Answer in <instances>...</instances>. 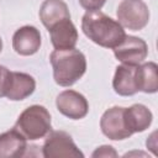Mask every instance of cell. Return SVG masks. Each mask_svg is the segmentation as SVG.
<instances>
[{
	"label": "cell",
	"mask_w": 158,
	"mask_h": 158,
	"mask_svg": "<svg viewBox=\"0 0 158 158\" xmlns=\"http://www.w3.org/2000/svg\"><path fill=\"white\" fill-rule=\"evenodd\" d=\"M1 49H2V41H1V37H0V52H1Z\"/></svg>",
	"instance_id": "ffe728a7"
},
{
	"label": "cell",
	"mask_w": 158,
	"mask_h": 158,
	"mask_svg": "<svg viewBox=\"0 0 158 158\" xmlns=\"http://www.w3.org/2000/svg\"><path fill=\"white\" fill-rule=\"evenodd\" d=\"M51 42L56 49L74 48L78 42V31L70 19L62 20L52 26L49 30Z\"/></svg>",
	"instance_id": "30bf717a"
},
{
	"label": "cell",
	"mask_w": 158,
	"mask_h": 158,
	"mask_svg": "<svg viewBox=\"0 0 158 158\" xmlns=\"http://www.w3.org/2000/svg\"><path fill=\"white\" fill-rule=\"evenodd\" d=\"M12 72L7 69L4 65H0V98H6V94L9 91L10 80H11Z\"/></svg>",
	"instance_id": "e0dca14e"
},
{
	"label": "cell",
	"mask_w": 158,
	"mask_h": 158,
	"mask_svg": "<svg viewBox=\"0 0 158 158\" xmlns=\"http://www.w3.org/2000/svg\"><path fill=\"white\" fill-rule=\"evenodd\" d=\"M54 81L60 86H70L77 83L86 70L85 56L75 48L56 49L51 53Z\"/></svg>",
	"instance_id": "7a4b0ae2"
},
{
	"label": "cell",
	"mask_w": 158,
	"mask_h": 158,
	"mask_svg": "<svg viewBox=\"0 0 158 158\" xmlns=\"http://www.w3.org/2000/svg\"><path fill=\"white\" fill-rule=\"evenodd\" d=\"M117 22L128 30L139 31L149 22V10L142 0H122L116 11Z\"/></svg>",
	"instance_id": "5b68a950"
},
{
	"label": "cell",
	"mask_w": 158,
	"mask_h": 158,
	"mask_svg": "<svg viewBox=\"0 0 158 158\" xmlns=\"http://www.w3.org/2000/svg\"><path fill=\"white\" fill-rule=\"evenodd\" d=\"M125 117L132 135L146 131L153 120L151 110L142 104H135L130 107H125Z\"/></svg>",
	"instance_id": "9a60e30c"
},
{
	"label": "cell",
	"mask_w": 158,
	"mask_h": 158,
	"mask_svg": "<svg viewBox=\"0 0 158 158\" xmlns=\"http://www.w3.org/2000/svg\"><path fill=\"white\" fill-rule=\"evenodd\" d=\"M100 128L101 132L112 141H121L132 135L126 122L125 107L121 106H112L102 114Z\"/></svg>",
	"instance_id": "8992f818"
},
{
	"label": "cell",
	"mask_w": 158,
	"mask_h": 158,
	"mask_svg": "<svg viewBox=\"0 0 158 158\" xmlns=\"http://www.w3.org/2000/svg\"><path fill=\"white\" fill-rule=\"evenodd\" d=\"M117 156H118V154H117V152L114 149V147L106 146V144L98 147V148L93 152V154H91L93 158H102V157H105V158L109 157V158H110V157H117Z\"/></svg>",
	"instance_id": "ac0fdd59"
},
{
	"label": "cell",
	"mask_w": 158,
	"mask_h": 158,
	"mask_svg": "<svg viewBox=\"0 0 158 158\" xmlns=\"http://www.w3.org/2000/svg\"><path fill=\"white\" fill-rule=\"evenodd\" d=\"M14 128L30 141L43 138L52 131L51 115L42 105L28 106L20 114Z\"/></svg>",
	"instance_id": "3957f363"
},
{
	"label": "cell",
	"mask_w": 158,
	"mask_h": 158,
	"mask_svg": "<svg viewBox=\"0 0 158 158\" xmlns=\"http://www.w3.org/2000/svg\"><path fill=\"white\" fill-rule=\"evenodd\" d=\"M136 68L137 65L121 64L116 68L112 86L116 94L121 96H131L138 93L137 80H136Z\"/></svg>",
	"instance_id": "8fae6325"
},
{
	"label": "cell",
	"mask_w": 158,
	"mask_h": 158,
	"mask_svg": "<svg viewBox=\"0 0 158 158\" xmlns=\"http://www.w3.org/2000/svg\"><path fill=\"white\" fill-rule=\"evenodd\" d=\"M78 1H79L80 6L88 11L100 10L106 2V0H78Z\"/></svg>",
	"instance_id": "d6986e66"
},
{
	"label": "cell",
	"mask_w": 158,
	"mask_h": 158,
	"mask_svg": "<svg viewBox=\"0 0 158 158\" xmlns=\"http://www.w3.org/2000/svg\"><path fill=\"white\" fill-rule=\"evenodd\" d=\"M36 89V81L33 77L27 73L12 72L9 91L6 98L12 101H20L28 98Z\"/></svg>",
	"instance_id": "5bb4252c"
},
{
	"label": "cell",
	"mask_w": 158,
	"mask_h": 158,
	"mask_svg": "<svg viewBox=\"0 0 158 158\" xmlns=\"http://www.w3.org/2000/svg\"><path fill=\"white\" fill-rule=\"evenodd\" d=\"M70 19V12L63 0H44L40 7V20L49 30L57 22Z\"/></svg>",
	"instance_id": "7c38bea8"
},
{
	"label": "cell",
	"mask_w": 158,
	"mask_h": 158,
	"mask_svg": "<svg viewBox=\"0 0 158 158\" xmlns=\"http://www.w3.org/2000/svg\"><path fill=\"white\" fill-rule=\"evenodd\" d=\"M46 158H83V152L77 147L72 136L65 131H51L42 147Z\"/></svg>",
	"instance_id": "277c9868"
},
{
	"label": "cell",
	"mask_w": 158,
	"mask_h": 158,
	"mask_svg": "<svg viewBox=\"0 0 158 158\" xmlns=\"http://www.w3.org/2000/svg\"><path fill=\"white\" fill-rule=\"evenodd\" d=\"M56 106L58 111L72 120H80L86 116L89 104L85 96L75 90H64L57 95Z\"/></svg>",
	"instance_id": "ba28073f"
},
{
	"label": "cell",
	"mask_w": 158,
	"mask_h": 158,
	"mask_svg": "<svg viewBox=\"0 0 158 158\" xmlns=\"http://www.w3.org/2000/svg\"><path fill=\"white\" fill-rule=\"evenodd\" d=\"M81 30L90 41L105 48H115L126 36L123 27L100 10L85 12L81 19Z\"/></svg>",
	"instance_id": "6da1fadb"
},
{
	"label": "cell",
	"mask_w": 158,
	"mask_h": 158,
	"mask_svg": "<svg viewBox=\"0 0 158 158\" xmlns=\"http://www.w3.org/2000/svg\"><path fill=\"white\" fill-rule=\"evenodd\" d=\"M41 47V33L35 26H22L12 36V48L20 56H32Z\"/></svg>",
	"instance_id": "9c48e42d"
},
{
	"label": "cell",
	"mask_w": 158,
	"mask_h": 158,
	"mask_svg": "<svg viewBox=\"0 0 158 158\" xmlns=\"http://www.w3.org/2000/svg\"><path fill=\"white\" fill-rule=\"evenodd\" d=\"M27 148L26 138L15 128L0 135V158H19Z\"/></svg>",
	"instance_id": "4fadbf2b"
},
{
	"label": "cell",
	"mask_w": 158,
	"mask_h": 158,
	"mask_svg": "<svg viewBox=\"0 0 158 158\" xmlns=\"http://www.w3.org/2000/svg\"><path fill=\"white\" fill-rule=\"evenodd\" d=\"M136 80L138 91L153 94L158 90V67L154 62L138 64L136 68Z\"/></svg>",
	"instance_id": "2e32d148"
},
{
	"label": "cell",
	"mask_w": 158,
	"mask_h": 158,
	"mask_svg": "<svg viewBox=\"0 0 158 158\" xmlns=\"http://www.w3.org/2000/svg\"><path fill=\"white\" fill-rule=\"evenodd\" d=\"M112 49L117 60H120L123 64L131 65L141 64L148 54L147 43L142 38L127 35L125 36L123 41Z\"/></svg>",
	"instance_id": "52a82bcc"
}]
</instances>
